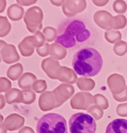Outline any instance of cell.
I'll use <instances>...</instances> for the list:
<instances>
[{
    "label": "cell",
    "mask_w": 127,
    "mask_h": 133,
    "mask_svg": "<svg viewBox=\"0 0 127 133\" xmlns=\"http://www.w3.org/2000/svg\"><path fill=\"white\" fill-rule=\"evenodd\" d=\"M91 37V32L83 20L66 19L58 26L56 42L68 49H76L86 43Z\"/></svg>",
    "instance_id": "1"
},
{
    "label": "cell",
    "mask_w": 127,
    "mask_h": 133,
    "mask_svg": "<svg viewBox=\"0 0 127 133\" xmlns=\"http://www.w3.org/2000/svg\"><path fill=\"white\" fill-rule=\"evenodd\" d=\"M103 66V59L97 50L86 47L76 51L73 56L72 67L76 74L92 77L98 74Z\"/></svg>",
    "instance_id": "2"
},
{
    "label": "cell",
    "mask_w": 127,
    "mask_h": 133,
    "mask_svg": "<svg viewBox=\"0 0 127 133\" xmlns=\"http://www.w3.org/2000/svg\"><path fill=\"white\" fill-rule=\"evenodd\" d=\"M36 129L37 133H68L66 119L56 113L43 115L38 120Z\"/></svg>",
    "instance_id": "3"
},
{
    "label": "cell",
    "mask_w": 127,
    "mask_h": 133,
    "mask_svg": "<svg viewBox=\"0 0 127 133\" xmlns=\"http://www.w3.org/2000/svg\"><path fill=\"white\" fill-rule=\"evenodd\" d=\"M96 128V122L89 114L81 112L76 113L70 118V133H95Z\"/></svg>",
    "instance_id": "4"
},
{
    "label": "cell",
    "mask_w": 127,
    "mask_h": 133,
    "mask_svg": "<svg viewBox=\"0 0 127 133\" xmlns=\"http://www.w3.org/2000/svg\"><path fill=\"white\" fill-rule=\"evenodd\" d=\"M105 133H127V120L118 118L107 126Z\"/></svg>",
    "instance_id": "5"
}]
</instances>
